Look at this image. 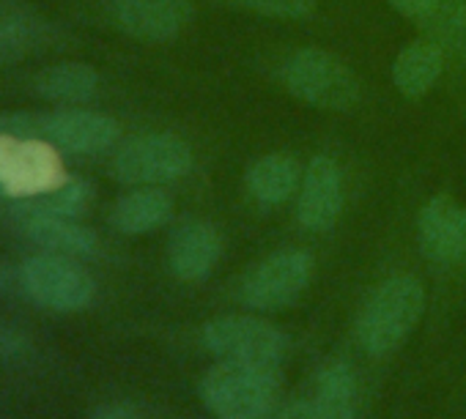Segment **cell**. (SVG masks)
Masks as SVG:
<instances>
[{"label": "cell", "mask_w": 466, "mask_h": 419, "mask_svg": "<svg viewBox=\"0 0 466 419\" xmlns=\"http://www.w3.org/2000/svg\"><path fill=\"white\" fill-rule=\"evenodd\" d=\"M9 283H12V269L0 264V291H6V288H9Z\"/></svg>", "instance_id": "28"}, {"label": "cell", "mask_w": 466, "mask_h": 419, "mask_svg": "<svg viewBox=\"0 0 466 419\" xmlns=\"http://www.w3.org/2000/svg\"><path fill=\"white\" fill-rule=\"evenodd\" d=\"M441 69H444V50L433 39L425 36V39L406 45L398 53L392 64V83L403 96L420 99L436 85V80L441 77Z\"/></svg>", "instance_id": "18"}, {"label": "cell", "mask_w": 466, "mask_h": 419, "mask_svg": "<svg viewBox=\"0 0 466 419\" xmlns=\"http://www.w3.org/2000/svg\"><path fill=\"white\" fill-rule=\"evenodd\" d=\"M214 4L245 9L275 20H305L316 12V0H214Z\"/></svg>", "instance_id": "22"}, {"label": "cell", "mask_w": 466, "mask_h": 419, "mask_svg": "<svg viewBox=\"0 0 466 419\" xmlns=\"http://www.w3.org/2000/svg\"><path fill=\"white\" fill-rule=\"evenodd\" d=\"M222 258V239L206 220H181L167 239V266L181 283H203Z\"/></svg>", "instance_id": "11"}, {"label": "cell", "mask_w": 466, "mask_h": 419, "mask_svg": "<svg viewBox=\"0 0 466 419\" xmlns=\"http://www.w3.org/2000/svg\"><path fill=\"white\" fill-rule=\"evenodd\" d=\"M94 200V186L86 178H64L56 186L25 195L9 205L12 220L23 217H64V220H77L88 212Z\"/></svg>", "instance_id": "14"}, {"label": "cell", "mask_w": 466, "mask_h": 419, "mask_svg": "<svg viewBox=\"0 0 466 419\" xmlns=\"http://www.w3.org/2000/svg\"><path fill=\"white\" fill-rule=\"evenodd\" d=\"M444 4V0H390V6L398 12V15H403V17H409V20H414V23H425L439 6Z\"/></svg>", "instance_id": "25"}, {"label": "cell", "mask_w": 466, "mask_h": 419, "mask_svg": "<svg viewBox=\"0 0 466 419\" xmlns=\"http://www.w3.org/2000/svg\"><path fill=\"white\" fill-rule=\"evenodd\" d=\"M203 345L225 362L280 367L289 337L280 326L258 315H222L203 326Z\"/></svg>", "instance_id": "5"}, {"label": "cell", "mask_w": 466, "mask_h": 419, "mask_svg": "<svg viewBox=\"0 0 466 419\" xmlns=\"http://www.w3.org/2000/svg\"><path fill=\"white\" fill-rule=\"evenodd\" d=\"M91 419H137V414H135V408L129 403L116 400V403H102L91 414Z\"/></svg>", "instance_id": "26"}, {"label": "cell", "mask_w": 466, "mask_h": 419, "mask_svg": "<svg viewBox=\"0 0 466 419\" xmlns=\"http://www.w3.org/2000/svg\"><path fill=\"white\" fill-rule=\"evenodd\" d=\"M50 25L25 0H0V64H17L47 45Z\"/></svg>", "instance_id": "13"}, {"label": "cell", "mask_w": 466, "mask_h": 419, "mask_svg": "<svg viewBox=\"0 0 466 419\" xmlns=\"http://www.w3.org/2000/svg\"><path fill=\"white\" fill-rule=\"evenodd\" d=\"M422 28L444 53L466 61V0H444Z\"/></svg>", "instance_id": "21"}, {"label": "cell", "mask_w": 466, "mask_h": 419, "mask_svg": "<svg viewBox=\"0 0 466 419\" xmlns=\"http://www.w3.org/2000/svg\"><path fill=\"white\" fill-rule=\"evenodd\" d=\"M313 419H357V373L346 359H329L316 375Z\"/></svg>", "instance_id": "17"}, {"label": "cell", "mask_w": 466, "mask_h": 419, "mask_svg": "<svg viewBox=\"0 0 466 419\" xmlns=\"http://www.w3.org/2000/svg\"><path fill=\"white\" fill-rule=\"evenodd\" d=\"M34 88L47 102L75 107V105H83L96 96L99 75L88 64H56L36 77Z\"/></svg>", "instance_id": "20"}, {"label": "cell", "mask_w": 466, "mask_h": 419, "mask_svg": "<svg viewBox=\"0 0 466 419\" xmlns=\"http://www.w3.org/2000/svg\"><path fill=\"white\" fill-rule=\"evenodd\" d=\"M192 170V148L176 135H143L127 140L116 159L113 173L121 184L162 186L184 178Z\"/></svg>", "instance_id": "6"}, {"label": "cell", "mask_w": 466, "mask_h": 419, "mask_svg": "<svg viewBox=\"0 0 466 419\" xmlns=\"http://www.w3.org/2000/svg\"><path fill=\"white\" fill-rule=\"evenodd\" d=\"M280 75L289 94L310 107L343 113L360 102V83L354 72L327 50L319 47L297 50L283 64Z\"/></svg>", "instance_id": "3"}, {"label": "cell", "mask_w": 466, "mask_h": 419, "mask_svg": "<svg viewBox=\"0 0 466 419\" xmlns=\"http://www.w3.org/2000/svg\"><path fill=\"white\" fill-rule=\"evenodd\" d=\"M417 242L431 264H466V208L450 195L431 197L417 217Z\"/></svg>", "instance_id": "8"}, {"label": "cell", "mask_w": 466, "mask_h": 419, "mask_svg": "<svg viewBox=\"0 0 466 419\" xmlns=\"http://www.w3.org/2000/svg\"><path fill=\"white\" fill-rule=\"evenodd\" d=\"M121 129L116 118L94 110L64 107L42 115V143H50L69 154H102L118 140Z\"/></svg>", "instance_id": "10"}, {"label": "cell", "mask_w": 466, "mask_h": 419, "mask_svg": "<svg viewBox=\"0 0 466 419\" xmlns=\"http://www.w3.org/2000/svg\"><path fill=\"white\" fill-rule=\"evenodd\" d=\"M173 217V197L162 186H140L124 195L110 212V225L124 236H143Z\"/></svg>", "instance_id": "16"}, {"label": "cell", "mask_w": 466, "mask_h": 419, "mask_svg": "<svg viewBox=\"0 0 466 419\" xmlns=\"http://www.w3.org/2000/svg\"><path fill=\"white\" fill-rule=\"evenodd\" d=\"M28 351V340L25 334L9 324L6 318H0V356L4 359H20Z\"/></svg>", "instance_id": "24"}, {"label": "cell", "mask_w": 466, "mask_h": 419, "mask_svg": "<svg viewBox=\"0 0 466 419\" xmlns=\"http://www.w3.org/2000/svg\"><path fill=\"white\" fill-rule=\"evenodd\" d=\"M302 165L291 154H267L248 170V189L261 205L286 203L302 186Z\"/></svg>", "instance_id": "19"}, {"label": "cell", "mask_w": 466, "mask_h": 419, "mask_svg": "<svg viewBox=\"0 0 466 419\" xmlns=\"http://www.w3.org/2000/svg\"><path fill=\"white\" fill-rule=\"evenodd\" d=\"M280 367L219 359L200 378V400L217 419H272L280 403Z\"/></svg>", "instance_id": "1"}, {"label": "cell", "mask_w": 466, "mask_h": 419, "mask_svg": "<svg viewBox=\"0 0 466 419\" xmlns=\"http://www.w3.org/2000/svg\"><path fill=\"white\" fill-rule=\"evenodd\" d=\"M343 173L338 162L327 154H319L310 159L302 189H299V205H297V220L310 234H327L335 228L340 212H343Z\"/></svg>", "instance_id": "9"}, {"label": "cell", "mask_w": 466, "mask_h": 419, "mask_svg": "<svg viewBox=\"0 0 466 419\" xmlns=\"http://www.w3.org/2000/svg\"><path fill=\"white\" fill-rule=\"evenodd\" d=\"M272 419H313L310 414V400H294L291 405H286L280 414H275Z\"/></svg>", "instance_id": "27"}, {"label": "cell", "mask_w": 466, "mask_h": 419, "mask_svg": "<svg viewBox=\"0 0 466 419\" xmlns=\"http://www.w3.org/2000/svg\"><path fill=\"white\" fill-rule=\"evenodd\" d=\"M425 313V291L417 277L395 274L373 288L357 315V340L365 354L381 359L395 354Z\"/></svg>", "instance_id": "2"}, {"label": "cell", "mask_w": 466, "mask_h": 419, "mask_svg": "<svg viewBox=\"0 0 466 419\" xmlns=\"http://www.w3.org/2000/svg\"><path fill=\"white\" fill-rule=\"evenodd\" d=\"M313 255L308 250H280L261 261L239 288L245 307L258 313H275L294 304L313 277Z\"/></svg>", "instance_id": "7"}, {"label": "cell", "mask_w": 466, "mask_h": 419, "mask_svg": "<svg viewBox=\"0 0 466 419\" xmlns=\"http://www.w3.org/2000/svg\"><path fill=\"white\" fill-rule=\"evenodd\" d=\"M118 28L140 42H173L192 20L187 0H113Z\"/></svg>", "instance_id": "12"}, {"label": "cell", "mask_w": 466, "mask_h": 419, "mask_svg": "<svg viewBox=\"0 0 466 419\" xmlns=\"http://www.w3.org/2000/svg\"><path fill=\"white\" fill-rule=\"evenodd\" d=\"M45 113H0V140H42Z\"/></svg>", "instance_id": "23"}, {"label": "cell", "mask_w": 466, "mask_h": 419, "mask_svg": "<svg viewBox=\"0 0 466 419\" xmlns=\"http://www.w3.org/2000/svg\"><path fill=\"white\" fill-rule=\"evenodd\" d=\"M17 280L34 304L53 313H80L96 299L94 277L77 264V258L69 255H31L17 269Z\"/></svg>", "instance_id": "4"}, {"label": "cell", "mask_w": 466, "mask_h": 419, "mask_svg": "<svg viewBox=\"0 0 466 419\" xmlns=\"http://www.w3.org/2000/svg\"><path fill=\"white\" fill-rule=\"evenodd\" d=\"M6 195H9V192L4 189V184H0V214L6 212Z\"/></svg>", "instance_id": "29"}, {"label": "cell", "mask_w": 466, "mask_h": 419, "mask_svg": "<svg viewBox=\"0 0 466 419\" xmlns=\"http://www.w3.org/2000/svg\"><path fill=\"white\" fill-rule=\"evenodd\" d=\"M17 231L36 247H42L45 253H56V255H69V258H91L96 255V236L94 231H88L86 225L75 223V220H64V217H23L15 220Z\"/></svg>", "instance_id": "15"}]
</instances>
